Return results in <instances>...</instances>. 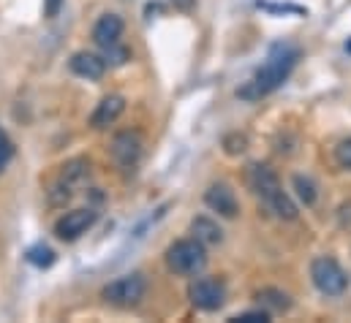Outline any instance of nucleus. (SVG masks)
<instances>
[{
	"mask_svg": "<svg viewBox=\"0 0 351 323\" xmlns=\"http://www.w3.org/2000/svg\"><path fill=\"white\" fill-rule=\"evenodd\" d=\"M297 57H300V49L297 47H291V44H275L269 49V55H267V63L256 71V77L240 90V98L254 101V98H262L267 92L278 90L286 81V77L291 74V68L297 66Z\"/></svg>",
	"mask_w": 351,
	"mask_h": 323,
	"instance_id": "1",
	"label": "nucleus"
},
{
	"mask_svg": "<svg viewBox=\"0 0 351 323\" xmlns=\"http://www.w3.org/2000/svg\"><path fill=\"white\" fill-rule=\"evenodd\" d=\"M248 185H251V190L262 198V204H267V209L275 212V218H280V220H297V207H294V201L283 193L280 179L275 177L272 168H267L262 163L248 166Z\"/></svg>",
	"mask_w": 351,
	"mask_h": 323,
	"instance_id": "2",
	"label": "nucleus"
},
{
	"mask_svg": "<svg viewBox=\"0 0 351 323\" xmlns=\"http://www.w3.org/2000/svg\"><path fill=\"white\" fill-rule=\"evenodd\" d=\"M207 263V253H204V244L199 240H180L167 250V266L175 272V274H196L202 272Z\"/></svg>",
	"mask_w": 351,
	"mask_h": 323,
	"instance_id": "3",
	"label": "nucleus"
},
{
	"mask_svg": "<svg viewBox=\"0 0 351 323\" xmlns=\"http://www.w3.org/2000/svg\"><path fill=\"white\" fill-rule=\"evenodd\" d=\"M147 283L142 274H123L104 288V299L114 307H136L145 299Z\"/></svg>",
	"mask_w": 351,
	"mask_h": 323,
	"instance_id": "4",
	"label": "nucleus"
},
{
	"mask_svg": "<svg viewBox=\"0 0 351 323\" xmlns=\"http://www.w3.org/2000/svg\"><path fill=\"white\" fill-rule=\"evenodd\" d=\"M311 277H313V285L322 291V294H327V296H338V294H343L346 291V285H349V280H346V272L341 269V263L335 261V258H316L313 263H311Z\"/></svg>",
	"mask_w": 351,
	"mask_h": 323,
	"instance_id": "5",
	"label": "nucleus"
},
{
	"mask_svg": "<svg viewBox=\"0 0 351 323\" xmlns=\"http://www.w3.org/2000/svg\"><path fill=\"white\" fill-rule=\"evenodd\" d=\"M188 296H191V305L193 307H199L204 313H213V310H218L226 302V288L215 277H202V280H196L191 285Z\"/></svg>",
	"mask_w": 351,
	"mask_h": 323,
	"instance_id": "6",
	"label": "nucleus"
},
{
	"mask_svg": "<svg viewBox=\"0 0 351 323\" xmlns=\"http://www.w3.org/2000/svg\"><path fill=\"white\" fill-rule=\"evenodd\" d=\"M142 136L136 131H120L114 139H112V161L117 163L120 168H134L139 158H142Z\"/></svg>",
	"mask_w": 351,
	"mask_h": 323,
	"instance_id": "7",
	"label": "nucleus"
},
{
	"mask_svg": "<svg viewBox=\"0 0 351 323\" xmlns=\"http://www.w3.org/2000/svg\"><path fill=\"white\" fill-rule=\"evenodd\" d=\"M93 223H95V212L93 209H71L55 223V234L63 242H74L82 234H88V229H93Z\"/></svg>",
	"mask_w": 351,
	"mask_h": 323,
	"instance_id": "8",
	"label": "nucleus"
},
{
	"mask_svg": "<svg viewBox=\"0 0 351 323\" xmlns=\"http://www.w3.org/2000/svg\"><path fill=\"white\" fill-rule=\"evenodd\" d=\"M204 204H207L213 212L223 215V218H234V215H237V198H234V190H232L229 185H223V182L210 185V190L204 193Z\"/></svg>",
	"mask_w": 351,
	"mask_h": 323,
	"instance_id": "9",
	"label": "nucleus"
},
{
	"mask_svg": "<svg viewBox=\"0 0 351 323\" xmlns=\"http://www.w3.org/2000/svg\"><path fill=\"white\" fill-rule=\"evenodd\" d=\"M120 36H123V19L117 14H104L95 22V27H93V41L98 47H104V49L106 47H114L120 41Z\"/></svg>",
	"mask_w": 351,
	"mask_h": 323,
	"instance_id": "10",
	"label": "nucleus"
},
{
	"mask_svg": "<svg viewBox=\"0 0 351 323\" xmlns=\"http://www.w3.org/2000/svg\"><path fill=\"white\" fill-rule=\"evenodd\" d=\"M123 112H125V101H123L120 95H106V98L95 106V112H93V117H90V125H93L95 131H101V128L112 125Z\"/></svg>",
	"mask_w": 351,
	"mask_h": 323,
	"instance_id": "11",
	"label": "nucleus"
},
{
	"mask_svg": "<svg viewBox=\"0 0 351 323\" xmlns=\"http://www.w3.org/2000/svg\"><path fill=\"white\" fill-rule=\"evenodd\" d=\"M69 66L77 77H85V79H101L104 71H106V60L93 55V52H77Z\"/></svg>",
	"mask_w": 351,
	"mask_h": 323,
	"instance_id": "12",
	"label": "nucleus"
},
{
	"mask_svg": "<svg viewBox=\"0 0 351 323\" xmlns=\"http://www.w3.org/2000/svg\"><path fill=\"white\" fill-rule=\"evenodd\" d=\"M191 231H193V240H199L202 244H218L223 240V231H221L218 223L210 220V218H193Z\"/></svg>",
	"mask_w": 351,
	"mask_h": 323,
	"instance_id": "13",
	"label": "nucleus"
},
{
	"mask_svg": "<svg viewBox=\"0 0 351 323\" xmlns=\"http://www.w3.org/2000/svg\"><path fill=\"white\" fill-rule=\"evenodd\" d=\"M256 299H259L262 307L272 310V313H286V310L291 307L289 294H283V291H278V288H264V291H259Z\"/></svg>",
	"mask_w": 351,
	"mask_h": 323,
	"instance_id": "14",
	"label": "nucleus"
},
{
	"mask_svg": "<svg viewBox=\"0 0 351 323\" xmlns=\"http://www.w3.org/2000/svg\"><path fill=\"white\" fill-rule=\"evenodd\" d=\"M294 188H297V196L311 207V204H316V198H319V188H316V182L311 179V177H302V174H297L294 177Z\"/></svg>",
	"mask_w": 351,
	"mask_h": 323,
	"instance_id": "15",
	"label": "nucleus"
},
{
	"mask_svg": "<svg viewBox=\"0 0 351 323\" xmlns=\"http://www.w3.org/2000/svg\"><path fill=\"white\" fill-rule=\"evenodd\" d=\"M27 261H30L33 266H38V269H47V266L55 263V253H52V247H47V244H36V247L27 250Z\"/></svg>",
	"mask_w": 351,
	"mask_h": 323,
	"instance_id": "16",
	"label": "nucleus"
},
{
	"mask_svg": "<svg viewBox=\"0 0 351 323\" xmlns=\"http://www.w3.org/2000/svg\"><path fill=\"white\" fill-rule=\"evenodd\" d=\"M11 155H14V144H11V139L5 136V131L0 128V174L5 171V166L11 161Z\"/></svg>",
	"mask_w": 351,
	"mask_h": 323,
	"instance_id": "17",
	"label": "nucleus"
},
{
	"mask_svg": "<svg viewBox=\"0 0 351 323\" xmlns=\"http://www.w3.org/2000/svg\"><path fill=\"white\" fill-rule=\"evenodd\" d=\"M335 158H338V163H341L343 168H349L351 171V139H346V142H341V144H338Z\"/></svg>",
	"mask_w": 351,
	"mask_h": 323,
	"instance_id": "18",
	"label": "nucleus"
},
{
	"mask_svg": "<svg viewBox=\"0 0 351 323\" xmlns=\"http://www.w3.org/2000/svg\"><path fill=\"white\" fill-rule=\"evenodd\" d=\"M232 321H243V323L262 321V323H267V321H269V313H264V310H254V313H243V315H234Z\"/></svg>",
	"mask_w": 351,
	"mask_h": 323,
	"instance_id": "19",
	"label": "nucleus"
},
{
	"mask_svg": "<svg viewBox=\"0 0 351 323\" xmlns=\"http://www.w3.org/2000/svg\"><path fill=\"white\" fill-rule=\"evenodd\" d=\"M63 8V0H44V14L47 16H58Z\"/></svg>",
	"mask_w": 351,
	"mask_h": 323,
	"instance_id": "20",
	"label": "nucleus"
},
{
	"mask_svg": "<svg viewBox=\"0 0 351 323\" xmlns=\"http://www.w3.org/2000/svg\"><path fill=\"white\" fill-rule=\"evenodd\" d=\"M177 3H180L182 8H191V5H193V0H177Z\"/></svg>",
	"mask_w": 351,
	"mask_h": 323,
	"instance_id": "21",
	"label": "nucleus"
},
{
	"mask_svg": "<svg viewBox=\"0 0 351 323\" xmlns=\"http://www.w3.org/2000/svg\"><path fill=\"white\" fill-rule=\"evenodd\" d=\"M346 49H349V55H351V38H349V44H346Z\"/></svg>",
	"mask_w": 351,
	"mask_h": 323,
	"instance_id": "22",
	"label": "nucleus"
}]
</instances>
